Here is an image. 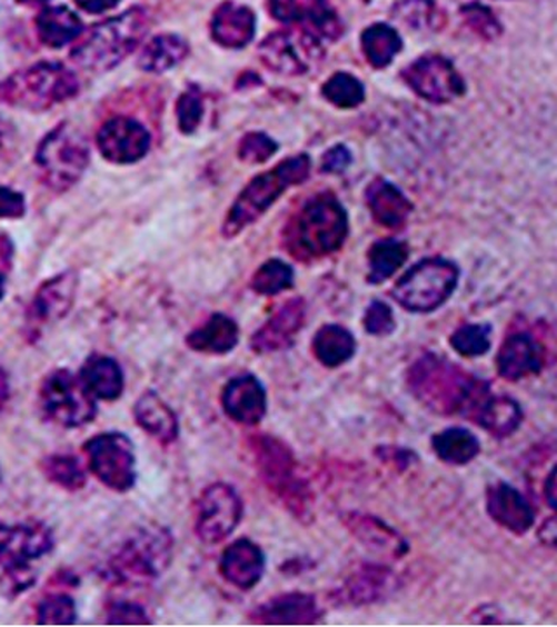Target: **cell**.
<instances>
[{
	"label": "cell",
	"instance_id": "d6a6232c",
	"mask_svg": "<svg viewBox=\"0 0 557 627\" xmlns=\"http://www.w3.org/2000/svg\"><path fill=\"white\" fill-rule=\"evenodd\" d=\"M473 422L488 430L491 436L507 438L521 426L523 410L519 402L514 401L513 398L489 395L481 402V407L477 408Z\"/></svg>",
	"mask_w": 557,
	"mask_h": 627
},
{
	"label": "cell",
	"instance_id": "5bb4252c",
	"mask_svg": "<svg viewBox=\"0 0 557 627\" xmlns=\"http://www.w3.org/2000/svg\"><path fill=\"white\" fill-rule=\"evenodd\" d=\"M402 81L418 97L445 104L466 94V81L454 61L441 54H426L406 67Z\"/></svg>",
	"mask_w": 557,
	"mask_h": 627
},
{
	"label": "cell",
	"instance_id": "d6986e66",
	"mask_svg": "<svg viewBox=\"0 0 557 627\" xmlns=\"http://www.w3.org/2000/svg\"><path fill=\"white\" fill-rule=\"evenodd\" d=\"M305 312L307 307L301 298H291L277 307L269 321L251 338V349L257 355H272L277 350L288 349L304 328Z\"/></svg>",
	"mask_w": 557,
	"mask_h": 627
},
{
	"label": "cell",
	"instance_id": "ac0fdd59",
	"mask_svg": "<svg viewBox=\"0 0 557 627\" xmlns=\"http://www.w3.org/2000/svg\"><path fill=\"white\" fill-rule=\"evenodd\" d=\"M269 11L273 20L298 24L316 36L337 39L341 32L340 21L328 0H269Z\"/></svg>",
	"mask_w": 557,
	"mask_h": 627
},
{
	"label": "cell",
	"instance_id": "44dd1931",
	"mask_svg": "<svg viewBox=\"0 0 557 627\" xmlns=\"http://www.w3.org/2000/svg\"><path fill=\"white\" fill-rule=\"evenodd\" d=\"M221 407L233 422L257 426L267 414V392L255 375H242L225 386Z\"/></svg>",
	"mask_w": 557,
	"mask_h": 627
},
{
	"label": "cell",
	"instance_id": "603a6c76",
	"mask_svg": "<svg viewBox=\"0 0 557 627\" xmlns=\"http://www.w3.org/2000/svg\"><path fill=\"white\" fill-rule=\"evenodd\" d=\"M220 571L227 583L241 591H249L263 577V551L251 540H236L221 555Z\"/></svg>",
	"mask_w": 557,
	"mask_h": 627
},
{
	"label": "cell",
	"instance_id": "f5cc1de1",
	"mask_svg": "<svg viewBox=\"0 0 557 627\" xmlns=\"http://www.w3.org/2000/svg\"><path fill=\"white\" fill-rule=\"evenodd\" d=\"M24 198L17 190L0 186V220H12L24 215Z\"/></svg>",
	"mask_w": 557,
	"mask_h": 627
},
{
	"label": "cell",
	"instance_id": "f35d334b",
	"mask_svg": "<svg viewBox=\"0 0 557 627\" xmlns=\"http://www.w3.org/2000/svg\"><path fill=\"white\" fill-rule=\"evenodd\" d=\"M41 470L49 482L63 488V490L79 491L88 482V472H86L84 466L73 455H49L42 460Z\"/></svg>",
	"mask_w": 557,
	"mask_h": 627
},
{
	"label": "cell",
	"instance_id": "6da1fadb",
	"mask_svg": "<svg viewBox=\"0 0 557 627\" xmlns=\"http://www.w3.org/2000/svg\"><path fill=\"white\" fill-rule=\"evenodd\" d=\"M408 386L424 407L441 415H464L473 420L477 408L489 396L481 378L434 355L424 356L408 374Z\"/></svg>",
	"mask_w": 557,
	"mask_h": 627
},
{
	"label": "cell",
	"instance_id": "91938a15",
	"mask_svg": "<svg viewBox=\"0 0 557 627\" xmlns=\"http://www.w3.org/2000/svg\"><path fill=\"white\" fill-rule=\"evenodd\" d=\"M18 2H21V4H27V6H39V4H44V2H48V0H18Z\"/></svg>",
	"mask_w": 557,
	"mask_h": 627
},
{
	"label": "cell",
	"instance_id": "74e56055",
	"mask_svg": "<svg viewBox=\"0 0 557 627\" xmlns=\"http://www.w3.org/2000/svg\"><path fill=\"white\" fill-rule=\"evenodd\" d=\"M408 257V245L399 239H381L375 242L368 253L369 285H381L392 278L394 273L405 266Z\"/></svg>",
	"mask_w": 557,
	"mask_h": 627
},
{
	"label": "cell",
	"instance_id": "ffe728a7",
	"mask_svg": "<svg viewBox=\"0 0 557 627\" xmlns=\"http://www.w3.org/2000/svg\"><path fill=\"white\" fill-rule=\"evenodd\" d=\"M546 362V352L529 334H513L504 340L497 355V371L504 380L517 382L538 375Z\"/></svg>",
	"mask_w": 557,
	"mask_h": 627
},
{
	"label": "cell",
	"instance_id": "ab89813d",
	"mask_svg": "<svg viewBox=\"0 0 557 627\" xmlns=\"http://www.w3.org/2000/svg\"><path fill=\"white\" fill-rule=\"evenodd\" d=\"M392 18L415 32L437 30L442 14L434 0H399L392 8Z\"/></svg>",
	"mask_w": 557,
	"mask_h": 627
},
{
	"label": "cell",
	"instance_id": "4dcf8cb0",
	"mask_svg": "<svg viewBox=\"0 0 557 627\" xmlns=\"http://www.w3.org/2000/svg\"><path fill=\"white\" fill-rule=\"evenodd\" d=\"M237 342H239V326L225 314H215L187 337V346L201 355H229Z\"/></svg>",
	"mask_w": 557,
	"mask_h": 627
},
{
	"label": "cell",
	"instance_id": "e0dca14e",
	"mask_svg": "<svg viewBox=\"0 0 557 627\" xmlns=\"http://www.w3.org/2000/svg\"><path fill=\"white\" fill-rule=\"evenodd\" d=\"M98 149L113 165H132L150 150V135L145 126L129 117H113L98 131Z\"/></svg>",
	"mask_w": 557,
	"mask_h": 627
},
{
	"label": "cell",
	"instance_id": "816d5d0a",
	"mask_svg": "<svg viewBox=\"0 0 557 627\" xmlns=\"http://www.w3.org/2000/svg\"><path fill=\"white\" fill-rule=\"evenodd\" d=\"M18 152V131L9 119L0 116V168L11 165Z\"/></svg>",
	"mask_w": 557,
	"mask_h": 627
},
{
	"label": "cell",
	"instance_id": "8992f818",
	"mask_svg": "<svg viewBox=\"0 0 557 627\" xmlns=\"http://www.w3.org/2000/svg\"><path fill=\"white\" fill-rule=\"evenodd\" d=\"M168 528L149 525L138 528L121 544L107 564V577L121 586H145L165 574L172 559Z\"/></svg>",
	"mask_w": 557,
	"mask_h": 627
},
{
	"label": "cell",
	"instance_id": "f6af8a7d",
	"mask_svg": "<svg viewBox=\"0 0 557 627\" xmlns=\"http://www.w3.org/2000/svg\"><path fill=\"white\" fill-rule=\"evenodd\" d=\"M460 14L464 18V23L485 41H497L504 32V24L495 17V12L488 6L473 2V4L464 6Z\"/></svg>",
	"mask_w": 557,
	"mask_h": 627
},
{
	"label": "cell",
	"instance_id": "3957f363",
	"mask_svg": "<svg viewBox=\"0 0 557 627\" xmlns=\"http://www.w3.org/2000/svg\"><path fill=\"white\" fill-rule=\"evenodd\" d=\"M149 12L143 8H131L92 27L73 48V63L88 72L112 70L140 46L149 32Z\"/></svg>",
	"mask_w": 557,
	"mask_h": 627
},
{
	"label": "cell",
	"instance_id": "ba28073f",
	"mask_svg": "<svg viewBox=\"0 0 557 627\" xmlns=\"http://www.w3.org/2000/svg\"><path fill=\"white\" fill-rule=\"evenodd\" d=\"M460 270L446 258H426L411 267L392 288V297L409 312L427 314L448 302L457 290Z\"/></svg>",
	"mask_w": 557,
	"mask_h": 627
},
{
	"label": "cell",
	"instance_id": "7c38bea8",
	"mask_svg": "<svg viewBox=\"0 0 557 627\" xmlns=\"http://www.w3.org/2000/svg\"><path fill=\"white\" fill-rule=\"evenodd\" d=\"M258 54L272 72L297 77L309 73L325 57L321 41L307 29L282 30L261 42Z\"/></svg>",
	"mask_w": 557,
	"mask_h": 627
},
{
	"label": "cell",
	"instance_id": "680465c9",
	"mask_svg": "<svg viewBox=\"0 0 557 627\" xmlns=\"http://www.w3.org/2000/svg\"><path fill=\"white\" fill-rule=\"evenodd\" d=\"M9 390H11V387H9L8 375L0 370V411L4 410L6 405H8Z\"/></svg>",
	"mask_w": 557,
	"mask_h": 627
},
{
	"label": "cell",
	"instance_id": "e575fe53",
	"mask_svg": "<svg viewBox=\"0 0 557 627\" xmlns=\"http://www.w3.org/2000/svg\"><path fill=\"white\" fill-rule=\"evenodd\" d=\"M432 450L437 459L449 466H466L481 451V442L464 427H449L432 438Z\"/></svg>",
	"mask_w": 557,
	"mask_h": 627
},
{
	"label": "cell",
	"instance_id": "bcb514c9",
	"mask_svg": "<svg viewBox=\"0 0 557 627\" xmlns=\"http://www.w3.org/2000/svg\"><path fill=\"white\" fill-rule=\"evenodd\" d=\"M178 128L181 133H196L205 117V98L201 89L190 86L177 101Z\"/></svg>",
	"mask_w": 557,
	"mask_h": 627
},
{
	"label": "cell",
	"instance_id": "cb8c5ba5",
	"mask_svg": "<svg viewBox=\"0 0 557 627\" xmlns=\"http://www.w3.org/2000/svg\"><path fill=\"white\" fill-rule=\"evenodd\" d=\"M321 614V607L312 595L289 593L260 605L249 620L257 624H316Z\"/></svg>",
	"mask_w": 557,
	"mask_h": 627
},
{
	"label": "cell",
	"instance_id": "f1b7e54d",
	"mask_svg": "<svg viewBox=\"0 0 557 627\" xmlns=\"http://www.w3.org/2000/svg\"><path fill=\"white\" fill-rule=\"evenodd\" d=\"M138 426L162 445H171L180 435L177 414L162 401L161 396L147 390L138 398L132 408Z\"/></svg>",
	"mask_w": 557,
	"mask_h": 627
},
{
	"label": "cell",
	"instance_id": "94428289",
	"mask_svg": "<svg viewBox=\"0 0 557 627\" xmlns=\"http://www.w3.org/2000/svg\"><path fill=\"white\" fill-rule=\"evenodd\" d=\"M6 293V279L4 273L0 272V300L4 297Z\"/></svg>",
	"mask_w": 557,
	"mask_h": 627
},
{
	"label": "cell",
	"instance_id": "ee69618b",
	"mask_svg": "<svg viewBox=\"0 0 557 627\" xmlns=\"http://www.w3.org/2000/svg\"><path fill=\"white\" fill-rule=\"evenodd\" d=\"M36 616L37 624H51V626L76 624L77 605L69 593H49L37 605Z\"/></svg>",
	"mask_w": 557,
	"mask_h": 627
},
{
	"label": "cell",
	"instance_id": "b9f144b4",
	"mask_svg": "<svg viewBox=\"0 0 557 627\" xmlns=\"http://www.w3.org/2000/svg\"><path fill=\"white\" fill-rule=\"evenodd\" d=\"M294 269L286 261L269 260L255 272L251 288L261 297H273L289 290L294 286Z\"/></svg>",
	"mask_w": 557,
	"mask_h": 627
},
{
	"label": "cell",
	"instance_id": "9a60e30c",
	"mask_svg": "<svg viewBox=\"0 0 557 627\" xmlns=\"http://www.w3.org/2000/svg\"><path fill=\"white\" fill-rule=\"evenodd\" d=\"M54 535L44 522H0V567L30 565L49 555Z\"/></svg>",
	"mask_w": 557,
	"mask_h": 627
},
{
	"label": "cell",
	"instance_id": "8d00e7d4",
	"mask_svg": "<svg viewBox=\"0 0 557 627\" xmlns=\"http://www.w3.org/2000/svg\"><path fill=\"white\" fill-rule=\"evenodd\" d=\"M361 48L371 67L386 69L402 51V39L399 32L389 24H371L362 32Z\"/></svg>",
	"mask_w": 557,
	"mask_h": 627
},
{
	"label": "cell",
	"instance_id": "9c48e42d",
	"mask_svg": "<svg viewBox=\"0 0 557 627\" xmlns=\"http://www.w3.org/2000/svg\"><path fill=\"white\" fill-rule=\"evenodd\" d=\"M255 462L261 479L277 499H281L297 518L310 515V491L298 475L294 451L288 445L265 435L253 438Z\"/></svg>",
	"mask_w": 557,
	"mask_h": 627
},
{
	"label": "cell",
	"instance_id": "60d3db41",
	"mask_svg": "<svg viewBox=\"0 0 557 627\" xmlns=\"http://www.w3.org/2000/svg\"><path fill=\"white\" fill-rule=\"evenodd\" d=\"M326 101L338 109H354L365 101L366 91L362 82L350 73L338 72L329 77L321 89Z\"/></svg>",
	"mask_w": 557,
	"mask_h": 627
},
{
	"label": "cell",
	"instance_id": "83f0119b",
	"mask_svg": "<svg viewBox=\"0 0 557 627\" xmlns=\"http://www.w3.org/2000/svg\"><path fill=\"white\" fill-rule=\"evenodd\" d=\"M345 525L375 555L399 559L408 553V544L401 535L374 516L350 512L345 516Z\"/></svg>",
	"mask_w": 557,
	"mask_h": 627
},
{
	"label": "cell",
	"instance_id": "30bf717a",
	"mask_svg": "<svg viewBox=\"0 0 557 627\" xmlns=\"http://www.w3.org/2000/svg\"><path fill=\"white\" fill-rule=\"evenodd\" d=\"M37 402L46 420L64 429L88 426L98 414L97 399L86 389L81 377L63 368L46 375Z\"/></svg>",
	"mask_w": 557,
	"mask_h": 627
},
{
	"label": "cell",
	"instance_id": "7402d4cb",
	"mask_svg": "<svg viewBox=\"0 0 557 627\" xmlns=\"http://www.w3.org/2000/svg\"><path fill=\"white\" fill-rule=\"evenodd\" d=\"M486 509L494 521L516 535H525L535 525L534 507L509 482H495L488 488Z\"/></svg>",
	"mask_w": 557,
	"mask_h": 627
},
{
	"label": "cell",
	"instance_id": "db71d44e",
	"mask_svg": "<svg viewBox=\"0 0 557 627\" xmlns=\"http://www.w3.org/2000/svg\"><path fill=\"white\" fill-rule=\"evenodd\" d=\"M352 162L350 150L344 146H335L322 156V171L331 175L344 173L345 169L349 168Z\"/></svg>",
	"mask_w": 557,
	"mask_h": 627
},
{
	"label": "cell",
	"instance_id": "836d02e7",
	"mask_svg": "<svg viewBox=\"0 0 557 627\" xmlns=\"http://www.w3.org/2000/svg\"><path fill=\"white\" fill-rule=\"evenodd\" d=\"M312 350L326 368H340L356 355V338L344 326L326 325L314 337Z\"/></svg>",
	"mask_w": 557,
	"mask_h": 627
},
{
	"label": "cell",
	"instance_id": "4fadbf2b",
	"mask_svg": "<svg viewBox=\"0 0 557 627\" xmlns=\"http://www.w3.org/2000/svg\"><path fill=\"white\" fill-rule=\"evenodd\" d=\"M242 518L241 497L230 485L215 482L202 491L196 507V534L208 546L223 543Z\"/></svg>",
	"mask_w": 557,
	"mask_h": 627
},
{
	"label": "cell",
	"instance_id": "1f68e13d",
	"mask_svg": "<svg viewBox=\"0 0 557 627\" xmlns=\"http://www.w3.org/2000/svg\"><path fill=\"white\" fill-rule=\"evenodd\" d=\"M36 30L42 44L60 49L76 41L77 37L84 32V24L67 6H52L39 12Z\"/></svg>",
	"mask_w": 557,
	"mask_h": 627
},
{
	"label": "cell",
	"instance_id": "2e32d148",
	"mask_svg": "<svg viewBox=\"0 0 557 627\" xmlns=\"http://www.w3.org/2000/svg\"><path fill=\"white\" fill-rule=\"evenodd\" d=\"M77 285L79 279L72 270L58 273L41 285L33 295L27 316L30 335L36 337V334H41L49 325L61 321L70 312L76 300Z\"/></svg>",
	"mask_w": 557,
	"mask_h": 627
},
{
	"label": "cell",
	"instance_id": "4316f807",
	"mask_svg": "<svg viewBox=\"0 0 557 627\" xmlns=\"http://www.w3.org/2000/svg\"><path fill=\"white\" fill-rule=\"evenodd\" d=\"M366 205L378 226L389 230L402 229L414 211V205L405 193L381 178L371 181L366 189Z\"/></svg>",
	"mask_w": 557,
	"mask_h": 627
},
{
	"label": "cell",
	"instance_id": "52a82bcc",
	"mask_svg": "<svg viewBox=\"0 0 557 627\" xmlns=\"http://www.w3.org/2000/svg\"><path fill=\"white\" fill-rule=\"evenodd\" d=\"M89 143L86 135L76 125L61 122L36 152L39 177L48 189L64 192L81 180L89 166Z\"/></svg>",
	"mask_w": 557,
	"mask_h": 627
},
{
	"label": "cell",
	"instance_id": "6f0895ef",
	"mask_svg": "<svg viewBox=\"0 0 557 627\" xmlns=\"http://www.w3.org/2000/svg\"><path fill=\"white\" fill-rule=\"evenodd\" d=\"M540 537L547 546H557V518L549 519V521L541 527Z\"/></svg>",
	"mask_w": 557,
	"mask_h": 627
},
{
	"label": "cell",
	"instance_id": "f546056e",
	"mask_svg": "<svg viewBox=\"0 0 557 627\" xmlns=\"http://www.w3.org/2000/svg\"><path fill=\"white\" fill-rule=\"evenodd\" d=\"M79 377L97 401H116L125 392V371L121 365L109 356H89L79 371Z\"/></svg>",
	"mask_w": 557,
	"mask_h": 627
},
{
	"label": "cell",
	"instance_id": "11a10c76",
	"mask_svg": "<svg viewBox=\"0 0 557 627\" xmlns=\"http://www.w3.org/2000/svg\"><path fill=\"white\" fill-rule=\"evenodd\" d=\"M76 4L89 14H101L121 4V0H76Z\"/></svg>",
	"mask_w": 557,
	"mask_h": 627
},
{
	"label": "cell",
	"instance_id": "8fae6325",
	"mask_svg": "<svg viewBox=\"0 0 557 627\" xmlns=\"http://www.w3.org/2000/svg\"><path fill=\"white\" fill-rule=\"evenodd\" d=\"M91 475L113 491L131 490L137 485V457L131 439L122 432H101L84 442Z\"/></svg>",
	"mask_w": 557,
	"mask_h": 627
},
{
	"label": "cell",
	"instance_id": "7dc6e473",
	"mask_svg": "<svg viewBox=\"0 0 557 627\" xmlns=\"http://www.w3.org/2000/svg\"><path fill=\"white\" fill-rule=\"evenodd\" d=\"M37 571L30 565H14L2 568L0 574V593L4 598H18L36 586Z\"/></svg>",
	"mask_w": 557,
	"mask_h": 627
},
{
	"label": "cell",
	"instance_id": "c3c4849f",
	"mask_svg": "<svg viewBox=\"0 0 557 627\" xmlns=\"http://www.w3.org/2000/svg\"><path fill=\"white\" fill-rule=\"evenodd\" d=\"M279 146L276 141L265 133H249L239 143V159L246 165H261L269 161L270 157L277 152Z\"/></svg>",
	"mask_w": 557,
	"mask_h": 627
},
{
	"label": "cell",
	"instance_id": "7a4b0ae2",
	"mask_svg": "<svg viewBox=\"0 0 557 627\" xmlns=\"http://www.w3.org/2000/svg\"><path fill=\"white\" fill-rule=\"evenodd\" d=\"M349 238V217L344 206L329 193L305 202L286 230L289 255L310 261L337 253Z\"/></svg>",
	"mask_w": 557,
	"mask_h": 627
},
{
	"label": "cell",
	"instance_id": "7bdbcfd3",
	"mask_svg": "<svg viewBox=\"0 0 557 627\" xmlns=\"http://www.w3.org/2000/svg\"><path fill=\"white\" fill-rule=\"evenodd\" d=\"M449 344L464 358L485 356L491 349V326L485 322L464 325L451 335Z\"/></svg>",
	"mask_w": 557,
	"mask_h": 627
},
{
	"label": "cell",
	"instance_id": "277c9868",
	"mask_svg": "<svg viewBox=\"0 0 557 627\" xmlns=\"http://www.w3.org/2000/svg\"><path fill=\"white\" fill-rule=\"evenodd\" d=\"M310 166V157L307 153H298L249 181L225 218L221 227L225 238H236L246 227L253 226L286 190L300 186L301 181L309 178Z\"/></svg>",
	"mask_w": 557,
	"mask_h": 627
},
{
	"label": "cell",
	"instance_id": "484cf974",
	"mask_svg": "<svg viewBox=\"0 0 557 627\" xmlns=\"http://www.w3.org/2000/svg\"><path fill=\"white\" fill-rule=\"evenodd\" d=\"M397 586L399 583L392 570L369 565V567H361L354 571L347 583L341 586L338 596L345 605L377 604L380 599L392 595Z\"/></svg>",
	"mask_w": 557,
	"mask_h": 627
},
{
	"label": "cell",
	"instance_id": "f907efd6",
	"mask_svg": "<svg viewBox=\"0 0 557 627\" xmlns=\"http://www.w3.org/2000/svg\"><path fill=\"white\" fill-rule=\"evenodd\" d=\"M107 623L109 624H150L147 611L138 604L131 601H113L107 610Z\"/></svg>",
	"mask_w": 557,
	"mask_h": 627
},
{
	"label": "cell",
	"instance_id": "9f6ffc18",
	"mask_svg": "<svg viewBox=\"0 0 557 627\" xmlns=\"http://www.w3.org/2000/svg\"><path fill=\"white\" fill-rule=\"evenodd\" d=\"M544 495H546L550 509L557 515V466L547 476L546 485H544Z\"/></svg>",
	"mask_w": 557,
	"mask_h": 627
},
{
	"label": "cell",
	"instance_id": "681fc988",
	"mask_svg": "<svg viewBox=\"0 0 557 627\" xmlns=\"http://www.w3.org/2000/svg\"><path fill=\"white\" fill-rule=\"evenodd\" d=\"M365 330L374 337H386L396 330V319H394L392 309L386 302L374 300L366 309L365 318H362Z\"/></svg>",
	"mask_w": 557,
	"mask_h": 627
},
{
	"label": "cell",
	"instance_id": "5b68a950",
	"mask_svg": "<svg viewBox=\"0 0 557 627\" xmlns=\"http://www.w3.org/2000/svg\"><path fill=\"white\" fill-rule=\"evenodd\" d=\"M79 93V79L72 70L54 61H42L18 70L0 82V103L14 109L42 112L72 100Z\"/></svg>",
	"mask_w": 557,
	"mask_h": 627
},
{
	"label": "cell",
	"instance_id": "d4e9b609",
	"mask_svg": "<svg viewBox=\"0 0 557 627\" xmlns=\"http://www.w3.org/2000/svg\"><path fill=\"white\" fill-rule=\"evenodd\" d=\"M257 18L251 9L227 0L218 6L211 20V37L223 48L241 49L253 41Z\"/></svg>",
	"mask_w": 557,
	"mask_h": 627
},
{
	"label": "cell",
	"instance_id": "d590c367",
	"mask_svg": "<svg viewBox=\"0 0 557 627\" xmlns=\"http://www.w3.org/2000/svg\"><path fill=\"white\" fill-rule=\"evenodd\" d=\"M189 54V44L181 37L162 33L153 37L149 44L141 49L138 67L145 72L162 73L171 70Z\"/></svg>",
	"mask_w": 557,
	"mask_h": 627
}]
</instances>
